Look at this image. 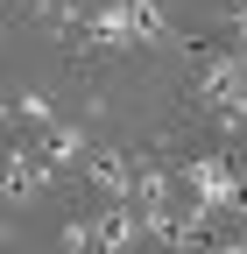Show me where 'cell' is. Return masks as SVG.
I'll use <instances>...</instances> for the list:
<instances>
[{"instance_id": "cell-1", "label": "cell", "mask_w": 247, "mask_h": 254, "mask_svg": "<svg viewBox=\"0 0 247 254\" xmlns=\"http://www.w3.org/2000/svg\"><path fill=\"white\" fill-rule=\"evenodd\" d=\"M198 99L212 106L219 127H240L247 120V57H212L205 78H198Z\"/></svg>"}, {"instance_id": "cell-2", "label": "cell", "mask_w": 247, "mask_h": 254, "mask_svg": "<svg viewBox=\"0 0 247 254\" xmlns=\"http://www.w3.org/2000/svg\"><path fill=\"white\" fill-rule=\"evenodd\" d=\"M177 177H184V190H191L205 212H240V205H247V184L233 177L226 155H198V163H184Z\"/></svg>"}, {"instance_id": "cell-3", "label": "cell", "mask_w": 247, "mask_h": 254, "mask_svg": "<svg viewBox=\"0 0 247 254\" xmlns=\"http://www.w3.org/2000/svg\"><path fill=\"white\" fill-rule=\"evenodd\" d=\"M21 141H36V155L50 163V177H64V170L92 163V155H85V134H78V127H64V120H57V127H43V134H21Z\"/></svg>"}, {"instance_id": "cell-4", "label": "cell", "mask_w": 247, "mask_h": 254, "mask_svg": "<svg viewBox=\"0 0 247 254\" xmlns=\"http://www.w3.org/2000/svg\"><path fill=\"white\" fill-rule=\"evenodd\" d=\"M85 177L106 190V205H120V198H134V184H141V163H127V155L113 148V155H92V163H85Z\"/></svg>"}, {"instance_id": "cell-5", "label": "cell", "mask_w": 247, "mask_h": 254, "mask_svg": "<svg viewBox=\"0 0 247 254\" xmlns=\"http://www.w3.org/2000/svg\"><path fill=\"white\" fill-rule=\"evenodd\" d=\"M43 184H50V163L36 155V141H14V155H7V198H14V205H28Z\"/></svg>"}, {"instance_id": "cell-6", "label": "cell", "mask_w": 247, "mask_h": 254, "mask_svg": "<svg viewBox=\"0 0 247 254\" xmlns=\"http://www.w3.org/2000/svg\"><path fill=\"white\" fill-rule=\"evenodd\" d=\"M7 120L21 127V134H43V127H57V106H50V99H36V92H21V99L7 106Z\"/></svg>"}]
</instances>
